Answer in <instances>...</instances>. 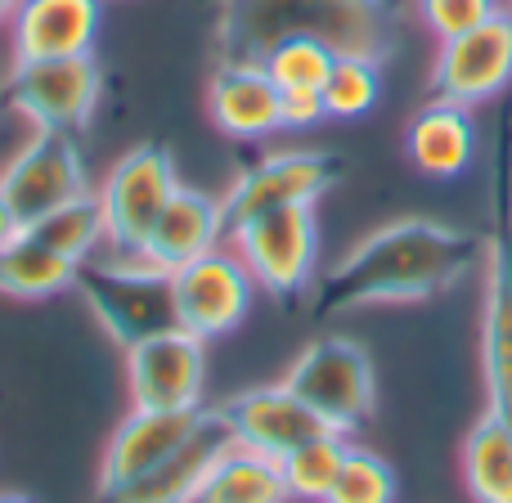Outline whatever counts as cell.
Listing matches in <instances>:
<instances>
[{
	"mask_svg": "<svg viewBox=\"0 0 512 503\" xmlns=\"http://www.w3.org/2000/svg\"><path fill=\"white\" fill-rule=\"evenodd\" d=\"M81 265L50 252L36 234L18 230L9 243H0V292L14 301H50L59 292L77 288Z\"/></svg>",
	"mask_w": 512,
	"mask_h": 503,
	"instance_id": "cell-21",
	"label": "cell"
},
{
	"mask_svg": "<svg viewBox=\"0 0 512 503\" xmlns=\"http://www.w3.org/2000/svg\"><path fill=\"white\" fill-rule=\"evenodd\" d=\"M382 95V63L364 59V54H337L333 72H328L324 90V117H337V122H355V117L373 113Z\"/></svg>",
	"mask_w": 512,
	"mask_h": 503,
	"instance_id": "cell-26",
	"label": "cell"
},
{
	"mask_svg": "<svg viewBox=\"0 0 512 503\" xmlns=\"http://www.w3.org/2000/svg\"><path fill=\"white\" fill-rule=\"evenodd\" d=\"M288 36H315L337 54L387 63L400 36V9L391 0H221L212 50L216 63L261 59Z\"/></svg>",
	"mask_w": 512,
	"mask_h": 503,
	"instance_id": "cell-2",
	"label": "cell"
},
{
	"mask_svg": "<svg viewBox=\"0 0 512 503\" xmlns=\"http://www.w3.org/2000/svg\"><path fill=\"white\" fill-rule=\"evenodd\" d=\"M512 86V9L441 41L432 63V95L481 108Z\"/></svg>",
	"mask_w": 512,
	"mask_h": 503,
	"instance_id": "cell-12",
	"label": "cell"
},
{
	"mask_svg": "<svg viewBox=\"0 0 512 503\" xmlns=\"http://www.w3.org/2000/svg\"><path fill=\"white\" fill-rule=\"evenodd\" d=\"M225 239H230V221H225L221 198L203 194V189H194V185H180L176 194H171V203L162 207V216L153 221L140 256L171 274L185 261H194V256L221 248Z\"/></svg>",
	"mask_w": 512,
	"mask_h": 503,
	"instance_id": "cell-18",
	"label": "cell"
},
{
	"mask_svg": "<svg viewBox=\"0 0 512 503\" xmlns=\"http://www.w3.org/2000/svg\"><path fill=\"white\" fill-rule=\"evenodd\" d=\"M324 122L319 90H283V131H310Z\"/></svg>",
	"mask_w": 512,
	"mask_h": 503,
	"instance_id": "cell-30",
	"label": "cell"
},
{
	"mask_svg": "<svg viewBox=\"0 0 512 503\" xmlns=\"http://www.w3.org/2000/svg\"><path fill=\"white\" fill-rule=\"evenodd\" d=\"M337 176H342V158H333L328 149L265 153L261 162L239 171L230 180V189L221 194L225 221L234 230V225L265 216V212H279V207H315L337 185Z\"/></svg>",
	"mask_w": 512,
	"mask_h": 503,
	"instance_id": "cell-10",
	"label": "cell"
},
{
	"mask_svg": "<svg viewBox=\"0 0 512 503\" xmlns=\"http://www.w3.org/2000/svg\"><path fill=\"white\" fill-rule=\"evenodd\" d=\"M400 481L382 454L364 450V445H346L342 472H337L333 490L324 503H396Z\"/></svg>",
	"mask_w": 512,
	"mask_h": 503,
	"instance_id": "cell-28",
	"label": "cell"
},
{
	"mask_svg": "<svg viewBox=\"0 0 512 503\" xmlns=\"http://www.w3.org/2000/svg\"><path fill=\"white\" fill-rule=\"evenodd\" d=\"M346 445L351 441H346L342 432H324V436H315V441L297 445L292 454H283L279 468H283V481H288V495L306 499V503H324L337 472H342Z\"/></svg>",
	"mask_w": 512,
	"mask_h": 503,
	"instance_id": "cell-25",
	"label": "cell"
},
{
	"mask_svg": "<svg viewBox=\"0 0 512 503\" xmlns=\"http://www.w3.org/2000/svg\"><path fill=\"white\" fill-rule=\"evenodd\" d=\"M283 387L306 400L324 418L328 432L342 436L360 432L378 405V378H373L369 351L342 333H324L310 346H301V355L283 373Z\"/></svg>",
	"mask_w": 512,
	"mask_h": 503,
	"instance_id": "cell-3",
	"label": "cell"
},
{
	"mask_svg": "<svg viewBox=\"0 0 512 503\" xmlns=\"http://www.w3.org/2000/svg\"><path fill=\"white\" fill-rule=\"evenodd\" d=\"M90 189L95 185H90L86 158L77 149V135L63 131H32L0 167V194L23 230Z\"/></svg>",
	"mask_w": 512,
	"mask_h": 503,
	"instance_id": "cell-8",
	"label": "cell"
},
{
	"mask_svg": "<svg viewBox=\"0 0 512 503\" xmlns=\"http://www.w3.org/2000/svg\"><path fill=\"white\" fill-rule=\"evenodd\" d=\"M221 409H225V423H230V432H234V445L265 454V459H283V454H292L297 445H306V441H315V436L328 432L324 418H319L301 396H292L283 382L239 391V396L225 400Z\"/></svg>",
	"mask_w": 512,
	"mask_h": 503,
	"instance_id": "cell-14",
	"label": "cell"
},
{
	"mask_svg": "<svg viewBox=\"0 0 512 503\" xmlns=\"http://www.w3.org/2000/svg\"><path fill=\"white\" fill-rule=\"evenodd\" d=\"M504 9H512V0H504Z\"/></svg>",
	"mask_w": 512,
	"mask_h": 503,
	"instance_id": "cell-35",
	"label": "cell"
},
{
	"mask_svg": "<svg viewBox=\"0 0 512 503\" xmlns=\"http://www.w3.org/2000/svg\"><path fill=\"white\" fill-rule=\"evenodd\" d=\"M225 450H234V432H230V423H225V409L207 405L194 436H189L167 463H158V468L144 472V477L99 495V503H194Z\"/></svg>",
	"mask_w": 512,
	"mask_h": 503,
	"instance_id": "cell-13",
	"label": "cell"
},
{
	"mask_svg": "<svg viewBox=\"0 0 512 503\" xmlns=\"http://www.w3.org/2000/svg\"><path fill=\"white\" fill-rule=\"evenodd\" d=\"M0 503H32V499L18 495V490H0Z\"/></svg>",
	"mask_w": 512,
	"mask_h": 503,
	"instance_id": "cell-34",
	"label": "cell"
},
{
	"mask_svg": "<svg viewBox=\"0 0 512 503\" xmlns=\"http://www.w3.org/2000/svg\"><path fill=\"white\" fill-rule=\"evenodd\" d=\"M18 0H0V27H9V18H14Z\"/></svg>",
	"mask_w": 512,
	"mask_h": 503,
	"instance_id": "cell-33",
	"label": "cell"
},
{
	"mask_svg": "<svg viewBox=\"0 0 512 503\" xmlns=\"http://www.w3.org/2000/svg\"><path fill=\"white\" fill-rule=\"evenodd\" d=\"M176 189H180L176 158H171L162 144L126 149L122 158L104 171V180L95 185V198H99V207H104L108 252L140 256L153 221L162 216V207L171 203Z\"/></svg>",
	"mask_w": 512,
	"mask_h": 503,
	"instance_id": "cell-6",
	"label": "cell"
},
{
	"mask_svg": "<svg viewBox=\"0 0 512 503\" xmlns=\"http://www.w3.org/2000/svg\"><path fill=\"white\" fill-rule=\"evenodd\" d=\"M18 230H23V225L14 221V212H9V203H5V194H0V243H9Z\"/></svg>",
	"mask_w": 512,
	"mask_h": 503,
	"instance_id": "cell-32",
	"label": "cell"
},
{
	"mask_svg": "<svg viewBox=\"0 0 512 503\" xmlns=\"http://www.w3.org/2000/svg\"><path fill=\"white\" fill-rule=\"evenodd\" d=\"M207 113L221 135L261 144L283 131V90L256 59L216 63L212 86H207Z\"/></svg>",
	"mask_w": 512,
	"mask_h": 503,
	"instance_id": "cell-16",
	"label": "cell"
},
{
	"mask_svg": "<svg viewBox=\"0 0 512 503\" xmlns=\"http://www.w3.org/2000/svg\"><path fill=\"white\" fill-rule=\"evenodd\" d=\"M104 95V77L90 54H72V59H27L14 63L5 77V108L23 117L32 131H63L77 135L90 126Z\"/></svg>",
	"mask_w": 512,
	"mask_h": 503,
	"instance_id": "cell-5",
	"label": "cell"
},
{
	"mask_svg": "<svg viewBox=\"0 0 512 503\" xmlns=\"http://www.w3.org/2000/svg\"><path fill=\"white\" fill-rule=\"evenodd\" d=\"M171 283V310H176V324L189 328L203 342H216V337L234 333V328L248 319L256 279L248 274V265L239 261V252L230 248V239L221 248L194 256L180 270L167 274Z\"/></svg>",
	"mask_w": 512,
	"mask_h": 503,
	"instance_id": "cell-9",
	"label": "cell"
},
{
	"mask_svg": "<svg viewBox=\"0 0 512 503\" xmlns=\"http://www.w3.org/2000/svg\"><path fill=\"white\" fill-rule=\"evenodd\" d=\"M463 486L472 503H512V423L490 409L463 441Z\"/></svg>",
	"mask_w": 512,
	"mask_h": 503,
	"instance_id": "cell-22",
	"label": "cell"
},
{
	"mask_svg": "<svg viewBox=\"0 0 512 503\" xmlns=\"http://www.w3.org/2000/svg\"><path fill=\"white\" fill-rule=\"evenodd\" d=\"M486 261V243L463 225L405 216L364 234L315 288L319 315H351L373 306H409L463 283Z\"/></svg>",
	"mask_w": 512,
	"mask_h": 503,
	"instance_id": "cell-1",
	"label": "cell"
},
{
	"mask_svg": "<svg viewBox=\"0 0 512 503\" xmlns=\"http://www.w3.org/2000/svg\"><path fill=\"white\" fill-rule=\"evenodd\" d=\"M77 288H81V297H86L95 324L104 328L122 351L131 342H140V337H153L176 324L167 270L149 265L144 256L99 252L95 261L81 265Z\"/></svg>",
	"mask_w": 512,
	"mask_h": 503,
	"instance_id": "cell-4",
	"label": "cell"
},
{
	"mask_svg": "<svg viewBox=\"0 0 512 503\" xmlns=\"http://www.w3.org/2000/svg\"><path fill=\"white\" fill-rule=\"evenodd\" d=\"M131 409H203L207 405V342L171 324L126 346Z\"/></svg>",
	"mask_w": 512,
	"mask_h": 503,
	"instance_id": "cell-11",
	"label": "cell"
},
{
	"mask_svg": "<svg viewBox=\"0 0 512 503\" xmlns=\"http://www.w3.org/2000/svg\"><path fill=\"white\" fill-rule=\"evenodd\" d=\"M104 18V0H18L9 18L14 63L90 54Z\"/></svg>",
	"mask_w": 512,
	"mask_h": 503,
	"instance_id": "cell-17",
	"label": "cell"
},
{
	"mask_svg": "<svg viewBox=\"0 0 512 503\" xmlns=\"http://www.w3.org/2000/svg\"><path fill=\"white\" fill-rule=\"evenodd\" d=\"M27 234H36L50 252L68 256L72 265H86V261H95L99 252H108L104 207H99L95 189L72 198V203H63V207H54V212H45L41 221L27 225Z\"/></svg>",
	"mask_w": 512,
	"mask_h": 503,
	"instance_id": "cell-24",
	"label": "cell"
},
{
	"mask_svg": "<svg viewBox=\"0 0 512 503\" xmlns=\"http://www.w3.org/2000/svg\"><path fill=\"white\" fill-rule=\"evenodd\" d=\"M207 409V405H203ZM203 409H131L117 423V432L104 445V463H99V495L126 486V481L153 472L167 463L180 445L194 436Z\"/></svg>",
	"mask_w": 512,
	"mask_h": 503,
	"instance_id": "cell-15",
	"label": "cell"
},
{
	"mask_svg": "<svg viewBox=\"0 0 512 503\" xmlns=\"http://www.w3.org/2000/svg\"><path fill=\"white\" fill-rule=\"evenodd\" d=\"M405 153H409V162L432 180L463 176V171L472 167V158H477V122H472V108L432 95L409 117Z\"/></svg>",
	"mask_w": 512,
	"mask_h": 503,
	"instance_id": "cell-19",
	"label": "cell"
},
{
	"mask_svg": "<svg viewBox=\"0 0 512 503\" xmlns=\"http://www.w3.org/2000/svg\"><path fill=\"white\" fill-rule=\"evenodd\" d=\"M490 252L499 256V265H504V274H508V283H512V216H508V225L490 239Z\"/></svg>",
	"mask_w": 512,
	"mask_h": 503,
	"instance_id": "cell-31",
	"label": "cell"
},
{
	"mask_svg": "<svg viewBox=\"0 0 512 503\" xmlns=\"http://www.w3.org/2000/svg\"><path fill=\"white\" fill-rule=\"evenodd\" d=\"M481 378L486 409L512 423V283L490 243L481 261Z\"/></svg>",
	"mask_w": 512,
	"mask_h": 503,
	"instance_id": "cell-20",
	"label": "cell"
},
{
	"mask_svg": "<svg viewBox=\"0 0 512 503\" xmlns=\"http://www.w3.org/2000/svg\"><path fill=\"white\" fill-rule=\"evenodd\" d=\"M256 63L270 72V81L279 90H324L328 72L337 63V50L315 41V36H288V41L270 45Z\"/></svg>",
	"mask_w": 512,
	"mask_h": 503,
	"instance_id": "cell-27",
	"label": "cell"
},
{
	"mask_svg": "<svg viewBox=\"0 0 512 503\" xmlns=\"http://www.w3.org/2000/svg\"><path fill=\"white\" fill-rule=\"evenodd\" d=\"M230 248L248 265L256 288L288 301L315 283L319 270V221L315 207H279L234 225Z\"/></svg>",
	"mask_w": 512,
	"mask_h": 503,
	"instance_id": "cell-7",
	"label": "cell"
},
{
	"mask_svg": "<svg viewBox=\"0 0 512 503\" xmlns=\"http://www.w3.org/2000/svg\"><path fill=\"white\" fill-rule=\"evenodd\" d=\"M288 481H283L279 459H265L256 450H234L221 454L212 477L203 481L194 503H288Z\"/></svg>",
	"mask_w": 512,
	"mask_h": 503,
	"instance_id": "cell-23",
	"label": "cell"
},
{
	"mask_svg": "<svg viewBox=\"0 0 512 503\" xmlns=\"http://www.w3.org/2000/svg\"><path fill=\"white\" fill-rule=\"evenodd\" d=\"M499 9H504V0H414L418 23H423L436 41H450V36L486 23Z\"/></svg>",
	"mask_w": 512,
	"mask_h": 503,
	"instance_id": "cell-29",
	"label": "cell"
}]
</instances>
